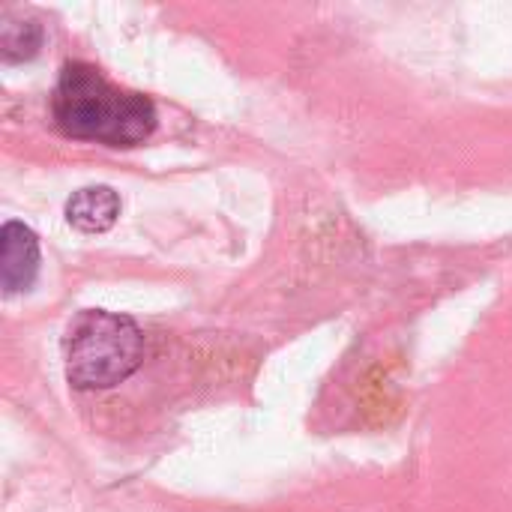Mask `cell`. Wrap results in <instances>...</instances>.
<instances>
[{"instance_id":"6da1fadb","label":"cell","mask_w":512,"mask_h":512,"mask_svg":"<svg viewBox=\"0 0 512 512\" xmlns=\"http://www.w3.org/2000/svg\"><path fill=\"white\" fill-rule=\"evenodd\" d=\"M51 114L63 135L81 141H102L108 147H132L156 129V108L147 96L120 90L87 63H66Z\"/></svg>"},{"instance_id":"7a4b0ae2","label":"cell","mask_w":512,"mask_h":512,"mask_svg":"<svg viewBox=\"0 0 512 512\" xmlns=\"http://www.w3.org/2000/svg\"><path fill=\"white\" fill-rule=\"evenodd\" d=\"M66 378L78 390H108L126 381L144 360V336L126 315L81 312L63 342Z\"/></svg>"},{"instance_id":"3957f363","label":"cell","mask_w":512,"mask_h":512,"mask_svg":"<svg viewBox=\"0 0 512 512\" xmlns=\"http://www.w3.org/2000/svg\"><path fill=\"white\" fill-rule=\"evenodd\" d=\"M39 270V240L21 222H6L0 231V279L6 294H15L33 282Z\"/></svg>"},{"instance_id":"277c9868","label":"cell","mask_w":512,"mask_h":512,"mask_svg":"<svg viewBox=\"0 0 512 512\" xmlns=\"http://www.w3.org/2000/svg\"><path fill=\"white\" fill-rule=\"evenodd\" d=\"M120 216V198L111 186H84L66 201V219L78 231H108Z\"/></svg>"},{"instance_id":"5b68a950","label":"cell","mask_w":512,"mask_h":512,"mask_svg":"<svg viewBox=\"0 0 512 512\" xmlns=\"http://www.w3.org/2000/svg\"><path fill=\"white\" fill-rule=\"evenodd\" d=\"M42 42V30L36 21H6L3 33H0V45H3V57L6 60H24L33 57L36 48Z\"/></svg>"}]
</instances>
